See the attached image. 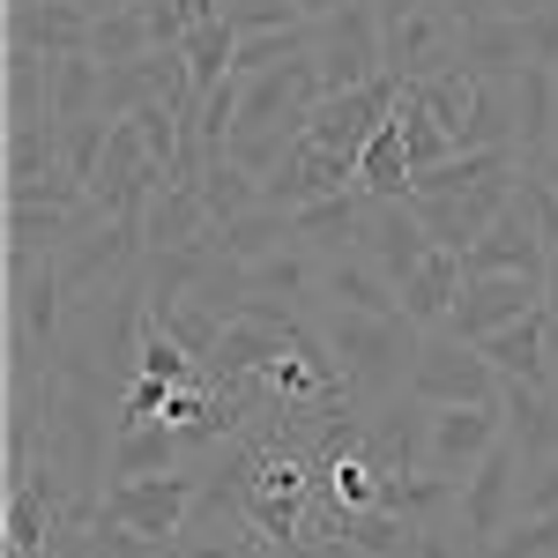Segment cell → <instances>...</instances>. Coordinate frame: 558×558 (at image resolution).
<instances>
[{
  "label": "cell",
  "instance_id": "obj_44",
  "mask_svg": "<svg viewBox=\"0 0 558 558\" xmlns=\"http://www.w3.org/2000/svg\"><path fill=\"white\" fill-rule=\"evenodd\" d=\"M343 8H357V0H299V15H305V23H336Z\"/></svg>",
  "mask_w": 558,
  "mask_h": 558
},
{
  "label": "cell",
  "instance_id": "obj_47",
  "mask_svg": "<svg viewBox=\"0 0 558 558\" xmlns=\"http://www.w3.org/2000/svg\"><path fill=\"white\" fill-rule=\"evenodd\" d=\"M410 8H417V0H373V15H380L387 31H395V23H402V15H410Z\"/></svg>",
  "mask_w": 558,
  "mask_h": 558
},
{
  "label": "cell",
  "instance_id": "obj_9",
  "mask_svg": "<svg viewBox=\"0 0 558 558\" xmlns=\"http://www.w3.org/2000/svg\"><path fill=\"white\" fill-rule=\"evenodd\" d=\"M514 499H521V447L499 432V447L462 476V536H470L476 558H484V544L514 521Z\"/></svg>",
  "mask_w": 558,
  "mask_h": 558
},
{
  "label": "cell",
  "instance_id": "obj_30",
  "mask_svg": "<svg viewBox=\"0 0 558 558\" xmlns=\"http://www.w3.org/2000/svg\"><path fill=\"white\" fill-rule=\"evenodd\" d=\"M179 52H186V83H194V97H209L216 83H231V68H239V31H231V15L194 23Z\"/></svg>",
  "mask_w": 558,
  "mask_h": 558
},
{
  "label": "cell",
  "instance_id": "obj_46",
  "mask_svg": "<svg viewBox=\"0 0 558 558\" xmlns=\"http://www.w3.org/2000/svg\"><path fill=\"white\" fill-rule=\"evenodd\" d=\"M447 8H454L462 23H484V15H499V0H447Z\"/></svg>",
  "mask_w": 558,
  "mask_h": 558
},
{
  "label": "cell",
  "instance_id": "obj_19",
  "mask_svg": "<svg viewBox=\"0 0 558 558\" xmlns=\"http://www.w3.org/2000/svg\"><path fill=\"white\" fill-rule=\"evenodd\" d=\"M320 305H350V313H402V291L380 260L365 254H328L320 260Z\"/></svg>",
  "mask_w": 558,
  "mask_h": 558
},
{
  "label": "cell",
  "instance_id": "obj_43",
  "mask_svg": "<svg viewBox=\"0 0 558 558\" xmlns=\"http://www.w3.org/2000/svg\"><path fill=\"white\" fill-rule=\"evenodd\" d=\"M299 558H373V551H357L350 536H328V544H305Z\"/></svg>",
  "mask_w": 558,
  "mask_h": 558
},
{
  "label": "cell",
  "instance_id": "obj_13",
  "mask_svg": "<svg viewBox=\"0 0 558 558\" xmlns=\"http://www.w3.org/2000/svg\"><path fill=\"white\" fill-rule=\"evenodd\" d=\"M395 75H380V83L365 89H343V97H320L313 105V120H305V134L320 142V149H343V157H365V142L395 120Z\"/></svg>",
  "mask_w": 558,
  "mask_h": 558
},
{
  "label": "cell",
  "instance_id": "obj_12",
  "mask_svg": "<svg viewBox=\"0 0 558 558\" xmlns=\"http://www.w3.org/2000/svg\"><path fill=\"white\" fill-rule=\"evenodd\" d=\"M529 305H544V276H462V299L447 313V336L484 343V336L514 328Z\"/></svg>",
  "mask_w": 558,
  "mask_h": 558
},
{
  "label": "cell",
  "instance_id": "obj_22",
  "mask_svg": "<svg viewBox=\"0 0 558 558\" xmlns=\"http://www.w3.org/2000/svg\"><path fill=\"white\" fill-rule=\"evenodd\" d=\"M365 216H373V194L350 186V194H328V202L291 209V223H299V239L313 254H357V246H365Z\"/></svg>",
  "mask_w": 558,
  "mask_h": 558
},
{
  "label": "cell",
  "instance_id": "obj_45",
  "mask_svg": "<svg viewBox=\"0 0 558 558\" xmlns=\"http://www.w3.org/2000/svg\"><path fill=\"white\" fill-rule=\"evenodd\" d=\"M544 305H551V357H558V260L544 268Z\"/></svg>",
  "mask_w": 558,
  "mask_h": 558
},
{
  "label": "cell",
  "instance_id": "obj_10",
  "mask_svg": "<svg viewBox=\"0 0 558 558\" xmlns=\"http://www.w3.org/2000/svg\"><path fill=\"white\" fill-rule=\"evenodd\" d=\"M350 186H357V157L320 149L313 134H299V142L283 149V165L260 179V202H268V209H305V202H328V194H350Z\"/></svg>",
  "mask_w": 558,
  "mask_h": 558
},
{
  "label": "cell",
  "instance_id": "obj_16",
  "mask_svg": "<svg viewBox=\"0 0 558 558\" xmlns=\"http://www.w3.org/2000/svg\"><path fill=\"white\" fill-rule=\"evenodd\" d=\"M8 128H60V60L8 38Z\"/></svg>",
  "mask_w": 558,
  "mask_h": 558
},
{
  "label": "cell",
  "instance_id": "obj_40",
  "mask_svg": "<svg viewBox=\"0 0 558 558\" xmlns=\"http://www.w3.org/2000/svg\"><path fill=\"white\" fill-rule=\"evenodd\" d=\"M551 507H558V454H551V462H536V470H521L514 514H551Z\"/></svg>",
  "mask_w": 558,
  "mask_h": 558
},
{
  "label": "cell",
  "instance_id": "obj_7",
  "mask_svg": "<svg viewBox=\"0 0 558 558\" xmlns=\"http://www.w3.org/2000/svg\"><path fill=\"white\" fill-rule=\"evenodd\" d=\"M68 283H60V254H38V260H8V328L31 336L38 350L60 357L68 343Z\"/></svg>",
  "mask_w": 558,
  "mask_h": 558
},
{
  "label": "cell",
  "instance_id": "obj_4",
  "mask_svg": "<svg viewBox=\"0 0 558 558\" xmlns=\"http://www.w3.org/2000/svg\"><path fill=\"white\" fill-rule=\"evenodd\" d=\"M142 254H149L142 216H97L83 239L60 246V283H68V299H75V305H89V291L128 283L134 268H142Z\"/></svg>",
  "mask_w": 558,
  "mask_h": 558
},
{
  "label": "cell",
  "instance_id": "obj_18",
  "mask_svg": "<svg viewBox=\"0 0 558 558\" xmlns=\"http://www.w3.org/2000/svg\"><path fill=\"white\" fill-rule=\"evenodd\" d=\"M89 31H97V15L75 8V0H8V38L38 45V52H52V60L89 52Z\"/></svg>",
  "mask_w": 558,
  "mask_h": 558
},
{
  "label": "cell",
  "instance_id": "obj_27",
  "mask_svg": "<svg viewBox=\"0 0 558 558\" xmlns=\"http://www.w3.org/2000/svg\"><path fill=\"white\" fill-rule=\"evenodd\" d=\"M97 216H105L97 202H83V209H15V202H8V260L60 254L68 239H83Z\"/></svg>",
  "mask_w": 558,
  "mask_h": 558
},
{
  "label": "cell",
  "instance_id": "obj_15",
  "mask_svg": "<svg viewBox=\"0 0 558 558\" xmlns=\"http://www.w3.org/2000/svg\"><path fill=\"white\" fill-rule=\"evenodd\" d=\"M484 357L507 373V387H558V357H551V305H529L514 328L484 336Z\"/></svg>",
  "mask_w": 558,
  "mask_h": 558
},
{
  "label": "cell",
  "instance_id": "obj_20",
  "mask_svg": "<svg viewBox=\"0 0 558 558\" xmlns=\"http://www.w3.org/2000/svg\"><path fill=\"white\" fill-rule=\"evenodd\" d=\"M432 246H439V239L425 231L417 202H373V216H365V254L380 260L395 283H402V276H410V268H417Z\"/></svg>",
  "mask_w": 558,
  "mask_h": 558
},
{
  "label": "cell",
  "instance_id": "obj_37",
  "mask_svg": "<svg viewBox=\"0 0 558 558\" xmlns=\"http://www.w3.org/2000/svg\"><path fill=\"white\" fill-rule=\"evenodd\" d=\"M8 202L15 209H83L89 202V186L68 165H52V172H38V179H23V186H8Z\"/></svg>",
  "mask_w": 558,
  "mask_h": 558
},
{
  "label": "cell",
  "instance_id": "obj_38",
  "mask_svg": "<svg viewBox=\"0 0 558 558\" xmlns=\"http://www.w3.org/2000/svg\"><path fill=\"white\" fill-rule=\"evenodd\" d=\"M105 134H112V120H105V112H97V120H68V128H60V165H68V172L83 179H97V157H105Z\"/></svg>",
  "mask_w": 558,
  "mask_h": 558
},
{
  "label": "cell",
  "instance_id": "obj_31",
  "mask_svg": "<svg viewBox=\"0 0 558 558\" xmlns=\"http://www.w3.org/2000/svg\"><path fill=\"white\" fill-rule=\"evenodd\" d=\"M357 186H365L373 202H410V186H417V165H410V149H402L395 120H387V128L365 142V157H357Z\"/></svg>",
  "mask_w": 558,
  "mask_h": 558
},
{
  "label": "cell",
  "instance_id": "obj_28",
  "mask_svg": "<svg viewBox=\"0 0 558 558\" xmlns=\"http://www.w3.org/2000/svg\"><path fill=\"white\" fill-rule=\"evenodd\" d=\"M507 439L521 447V470L558 454V387H507Z\"/></svg>",
  "mask_w": 558,
  "mask_h": 558
},
{
  "label": "cell",
  "instance_id": "obj_25",
  "mask_svg": "<svg viewBox=\"0 0 558 558\" xmlns=\"http://www.w3.org/2000/svg\"><path fill=\"white\" fill-rule=\"evenodd\" d=\"M514 120H521V165H544L558 149V68H521L514 75Z\"/></svg>",
  "mask_w": 558,
  "mask_h": 558
},
{
  "label": "cell",
  "instance_id": "obj_1",
  "mask_svg": "<svg viewBox=\"0 0 558 558\" xmlns=\"http://www.w3.org/2000/svg\"><path fill=\"white\" fill-rule=\"evenodd\" d=\"M305 320L320 328V343L336 350V373H343V387L365 402V410H380V402H395V395H410V365H417V343H425V328H417L410 313L313 305Z\"/></svg>",
  "mask_w": 558,
  "mask_h": 558
},
{
  "label": "cell",
  "instance_id": "obj_32",
  "mask_svg": "<svg viewBox=\"0 0 558 558\" xmlns=\"http://www.w3.org/2000/svg\"><path fill=\"white\" fill-rule=\"evenodd\" d=\"M142 52H157V31H149V15L142 8H105L97 15V31H89V60H105V68H128V60H142Z\"/></svg>",
  "mask_w": 558,
  "mask_h": 558
},
{
  "label": "cell",
  "instance_id": "obj_8",
  "mask_svg": "<svg viewBox=\"0 0 558 558\" xmlns=\"http://www.w3.org/2000/svg\"><path fill=\"white\" fill-rule=\"evenodd\" d=\"M507 432V402H447L425 410V470L439 476H470Z\"/></svg>",
  "mask_w": 558,
  "mask_h": 558
},
{
  "label": "cell",
  "instance_id": "obj_26",
  "mask_svg": "<svg viewBox=\"0 0 558 558\" xmlns=\"http://www.w3.org/2000/svg\"><path fill=\"white\" fill-rule=\"evenodd\" d=\"M454 68L476 75V83H514L521 68H529V52H521V23H514V15L462 23V60H454Z\"/></svg>",
  "mask_w": 558,
  "mask_h": 558
},
{
  "label": "cell",
  "instance_id": "obj_5",
  "mask_svg": "<svg viewBox=\"0 0 558 558\" xmlns=\"http://www.w3.org/2000/svg\"><path fill=\"white\" fill-rule=\"evenodd\" d=\"M313 68H320V89H328V97L380 83V75H387V23L373 15V0H357V8H343L336 23H320V52H313Z\"/></svg>",
  "mask_w": 558,
  "mask_h": 558
},
{
  "label": "cell",
  "instance_id": "obj_33",
  "mask_svg": "<svg viewBox=\"0 0 558 558\" xmlns=\"http://www.w3.org/2000/svg\"><path fill=\"white\" fill-rule=\"evenodd\" d=\"M202 202H209L216 223H231V216L260 209V172H246V165L223 149V157H209V165H202Z\"/></svg>",
  "mask_w": 558,
  "mask_h": 558
},
{
  "label": "cell",
  "instance_id": "obj_34",
  "mask_svg": "<svg viewBox=\"0 0 558 558\" xmlns=\"http://www.w3.org/2000/svg\"><path fill=\"white\" fill-rule=\"evenodd\" d=\"M97 112H105V60L68 52L60 60V128L68 120H97Z\"/></svg>",
  "mask_w": 558,
  "mask_h": 558
},
{
  "label": "cell",
  "instance_id": "obj_42",
  "mask_svg": "<svg viewBox=\"0 0 558 558\" xmlns=\"http://www.w3.org/2000/svg\"><path fill=\"white\" fill-rule=\"evenodd\" d=\"M521 52H529L536 68H558V0L544 8V15H529V23H521Z\"/></svg>",
  "mask_w": 558,
  "mask_h": 558
},
{
  "label": "cell",
  "instance_id": "obj_24",
  "mask_svg": "<svg viewBox=\"0 0 558 558\" xmlns=\"http://www.w3.org/2000/svg\"><path fill=\"white\" fill-rule=\"evenodd\" d=\"M395 291H402V313H410L417 328H447V313L462 299V254H454V246H432Z\"/></svg>",
  "mask_w": 558,
  "mask_h": 558
},
{
  "label": "cell",
  "instance_id": "obj_3",
  "mask_svg": "<svg viewBox=\"0 0 558 558\" xmlns=\"http://www.w3.org/2000/svg\"><path fill=\"white\" fill-rule=\"evenodd\" d=\"M410 395H417L425 410H447V402H499V395H507V373L476 343L447 336V328H425L417 365H410Z\"/></svg>",
  "mask_w": 558,
  "mask_h": 558
},
{
  "label": "cell",
  "instance_id": "obj_36",
  "mask_svg": "<svg viewBox=\"0 0 558 558\" xmlns=\"http://www.w3.org/2000/svg\"><path fill=\"white\" fill-rule=\"evenodd\" d=\"M60 165V128H8V186Z\"/></svg>",
  "mask_w": 558,
  "mask_h": 558
},
{
  "label": "cell",
  "instance_id": "obj_21",
  "mask_svg": "<svg viewBox=\"0 0 558 558\" xmlns=\"http://www.w3.org/2000/svg\"><path fill=\"white\" fill-rule=\"evenodd\" d=\"M216 231L209 202H202V179H172V186H157V202L142 216V239H149V254H172V246H202Z\"/></svg>",
  "mask_w": 558,
  "mask_h": 558
},
{
  "label": "cell",
  "instance_id": "obj_23",
  "mask_svg": "<svg viewBox=\"0 0 558 558\" xmlns=\"http://www.w3.org/2000/svg\"><path fill=\"white\" fill-rule=\"evenodd\" d=\"M202 454H194V439L179 425H128L112 432V476H165V470H194Z\"/></svg>",
  "mask_w": 558,
  "mask_h": 558
},
{
  "label": "cell",
  "instance_id": "obj_35",
  "mask_svg": "<svg viewBox=\"0 0 558 558\" xmlns=\"http://www.w3.org/2000/svg\"><path fill=\"white\" fill-rule=\"evenodd\" d=\"M484 558H558V507L551 514H514L484 544Z\"/></svg>",
  "mask_w": 558,
  "mask_h": 558
},
{
  "label": "cell",
  "instance_id": "obj_2",
  "mask_svg": "<svg viewBox=\"0 0 558 558\" xmlns=\"http://www.w3.org/2000/svg\"><path fill=\"white\" fill-rule=\"evenodd\" d=\"M194 492H202V470H165V476H112L105 499H97V521L128 529L142 544L172 551L186 536V514H194Z\"/></svg>",
  "mask_w": 558,
  "mask_h": 558
},
{
  "label": "cell",
  "instance_id": "obj_39",
  "mask_svg": "<svg viewBox=\"0 0 558 558\" xmlns=\"http://www.w3.org/2000/svg\"><path fill=\"white\" fill-rule=\"evenodd\" d=\"M223 15H231V31H239V38H254V31H283V23H305L299 0H231Z\"/></svg>",
  "mask_w": 558,
  "mask_h": 558
},
{
  "label": "cell",
  "instance_id": "obj_48",
  "mask_svg": "<svg viewBox=\"0 0 558 558\" xmlns=\"http://www.w3.org/2000/svg\"><path fill=\"white\" fill-rule=\"evenodd\" d=\"M551 0H499V15H514V23H529V15H544Z\"/></svg>",
  "mask_w": 558,
  "mask_h": 558
},
{
  "label": "cell",
  "instance_id": "obj_41",
  "mask_svg": "<svg viewBox=\"0 0 558 558\" xmlns=\"http://www.w3.org/2000/svg\"><path fill=\"white\" fill-rule=\"evenodd\" d=\"M521 194H529V209H536V231H544V246L558 260V186L544 172H521Z\"/></svg>",
  "mask_w": 558,
  "mask_h": 558
},
{
  "label": "cell",
  "instance_id": "obj_6",
  "mask_svg": "<svg viewBox=\"0 0 558 558\" xmlns=\"http://www.w3.org/2000/svg\"><path fill=\"white\" fill-rule=\"evenodd\" d=\"M462 60V15L447 0H417L395 31H387V75L395 83H425V75H447Z\"/></svg>",
  "mask_w": 558,
  "mask_h": 558
},
{
  "label": "cell",
  "instance_id": "obj_11",
  "mask_svg": "<svg viewBox=\"0 0 558 558\" xmlns=\"http://www.w3.org/2000/svg\"><path fill=\"white\" fill-rule=\"evenodd\" d=\"M529 172V165H521ZM521 172H499L484 179V186H462V194H417V216H425V231L439 246H454V254H470L476 239L499 223V209L521 194Z\"/></svg>",
  "mask_w": 558,
  "mask_h": 558
},
{
  "label": "cell",
  "instance_id": "obj_29",
  "mask_svg": "<svg viewBox=\"0 0 558 558\" xmlns=\"http://www.w3.org/2000/svg\"><path fill=\"white\" fill-rule=\"evenodd\" d=\"M291 239H299V223H291V209H268V202H260V209H246V216H231V223H216V231H209V246H216L223 260H239V268H246V260H268L276 246H291Z\"/></svg>",
  "mask_w": 558,
  "mask_h": 558
},
{
  "label": "cell",
  "instance_id": "obj_14",
  "mask_svg": "<svg viewBox=\"0 0 558 558\" xmlns=\"http://www.w3.org/2000/svg\"><path fill=\"white\" fill-rule=\"evenodd\" d=\"M544 268H551V246H544V231H536L529 194H514V202L499 209V223L462 254V276H544Z\"/></svg>",
  "mask_w": 558,
  "mask_h": 558
},
{
  "label": "cell",
  "instance_id": "obj_17",
  "mask_svg": "<svg viewBox=\"0 0 558 558\" xmlns=\"http://www.w3.org/2000/svg\"><path fill=\"white\" fill-rule=\"evenodd\" d=\"M320 260L305 239L276 246L268 260H246V299H268V305H291V313H313L320 305Z\"/></svg>",
  "mask_w": 558,
  "mask_h": 558
}]
</instances>
